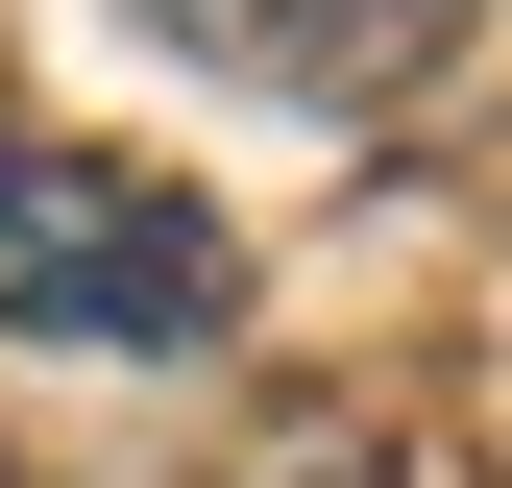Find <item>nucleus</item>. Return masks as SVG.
Here are the masks:
<instances>
[{"label":"nucleus","instance_id":"1","mask_svg":"<svg viewBox=\"0 0 512 488\" xmlns=\"http://www.w3.org/2000/svg\"><path fill=\"white\" fill-rule=\"evenodd\" d=\"M244 318V244L220 196H171V171L122 147H25L0 122V342H98V366H171Z\"/></svg>","mask_w":512,"mask_h":488},{"label":"nucleus","instance_id":"2","mask_svg":"<svg viewBox=\"0 0 512 488\" xmlns=\"http://www.w3.org/2000/svg\"><path fill=\"white\" fill-rule=\"evenodd\" d=\"M122 25L244 98H391V0H122Z\"/></svg>","mask_w":512,"mask_h":488},{"label":"nucleus","instance_id":"3","mask_svg":"<svg viewBox=\"0 0 512 488\" xmlns=\"http://www.w3.org/2000/svg\"><path fill=\"white\" fill-rule=\"evenodd\" d=\"M293 488H317V464H293ZM342 488H366V464H342Z\"/></svg>","mask_w":512,"mask_h":488}]
</instances>
